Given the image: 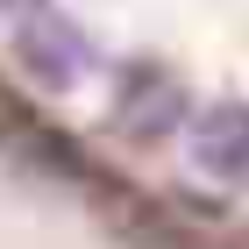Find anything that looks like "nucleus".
<instances>
[{"mask_svg": "<svg viewBox=\"0 0 249 249\" xmlns=\"http://www.w3.org/2000/svg\"><path fill=\"white\" fill-rule=\"evenodd\" d=\"M15 57L21 71L36 78V86H50V93H64V86H78L86 78V64H93V43H86V29L64 15H29L15 29Z\"/></svg>", "mask_w": 249, "mask_h": 249, "instance_id": "f257e3e1", "label": "nucleus"}, {"mask_svg": "<svg viewBox=\"0 0 249 249\" xmlns=\"http://www.w3.org/2000/svg\"><path fill=\"white\" fill-rule=\"evenodd\" d=\"M192 171L213 178V185L249 178V107L242 100H213L192 114Z\"/></svg>", "mask_w": 249, "mask_h": 249, "instance_id": "f03ea898", "label": "nucleus"}, {"mask_svg": "<svg viewBox=\"0 0 249 249\" xmlns=\"http://www.w3.org/2000/svg\"><path fill=\"white\" fill-rule=\"evenodd\" d=\"M178 121H185V93H178V78L135 64V71L121 78V93H114V128L135 135V142H157V135H171Z\"/></svg>", "mask_w": 249, "mask_h": 249, "instance_id": "7ed1b4c3", "label": "nucleus"}, {"mask_svg": "<svg viewBox=\"0 0 249 249\" xmlns=\"http://www.w3.org/2000/svg\"><path fill=\"white\" fill-rule=\"evenodd\" d=\"M0 7H7V15H21V21H29V15H50V0H0Z\"/></svg>", "mask_w": 249, "mask_h": 249, "instance_id": "20e7f679", "label": "nucleus"}]
</instances>
